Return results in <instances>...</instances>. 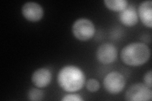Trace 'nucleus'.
I'll return each mask as SVG.
<instances>
[{
	"mask_svg": "<svg viewBox=\"0 0 152 101\" xmlns=\"http://www.w3.org/2000/svg\"><path fill=\"white\" fill-rule=\"evenodd\" d=\"M60 87L69 93L80 90L86 84V76L79 67L66 65L61 68L57 75Z\"/></svg>",
	"mask_w": 152,
	"mask_h": 101,
	"instance_id": "obj_1",
	"label": "nucleus"
},
{
	"mask_svg": "<svg viewBox=\"0 0 152 101\" xmlns=\"http://www.w3.org/2000/svg\"><path fill=\"white\" fill-rule=\"evenodd\" d=\"M150 55V49L145 43L132 42L123 47L121 58L126 65L139 66L148 62Z\"/></svg>",
	"mask_w": 152,
	"mask_h": 101,
	"instance_id": "obj_2",
	"label": "nucleus"
},
{
	"mask_svg": "<svg viewBox=\"0 0 152 101\" xmlns=\"http://www.w3.org/2000/svg\"><path fill=\"white\" fill-rule=\"evenodd\" d=\"M94 23L89 19L80 18L76 20L72 26V32L76 39L86 41L93 37L95 33Z\"/></svg>",
	"mask_w": 152,
	"mask_h": 101,
	"instance_id": "obj_3",
	"label": "nucleus"
},
{
	"mask_svg": "<svg viewBox=\"0 0 152 101\" xmlns=\"http://www.w3.org/2000/svg\"><path fill=\"white\" fill-rule=\"evenodd\" d=\"M126 81L125 76L118 71L109 72L103 79V86L107 92L110 94L116 95L124 89Z\"/></svg>",
	"mask_w": 152,
	"mask_h": 101,
	"instance_id": "obj_4",
	"label": "nucleus"
},
{
	"mask_svg": "<svg viewBox=\"0 0 152 101\" xmlns=\"http://www.w3.org/2000/svg\"><path fill=\"white\" fill-rule=\"evenodd\" d=\"M151 99V89L142 83L132 85L125 94V99L127 101H150Z\"/></svg>",
	"mask_w": 152,
	"mask_h": 101,
	"instance_id": "obj_5",
	"label": "nucleus"
},
{
	"mask_svg": "<svg viewBox=\"0 0 152 101\" xmlns=\"http://www.w3.org/2000/svg\"><path fill=\"white\" fill-rule=\"evenodd\" d=\"M96 55L98 61L102 64H111L117 59V49L112 43H103L98 47Z\"/></svg>",
	"mask_w": 152,
	"mask_h": 101,
	"instance_id": "obj_6",
	"label": "nucleus"
},
{
	"mask_svg": "<svg viewBox=\"0 0 152 101\" xmlns=\"http://www.w3.org/2000/svg\"><path fill=\"white\" fill-rule=\"evenodd\" d=\"M22 14L27 20L37 22L41 20L44 15V9L39 3L27 2L22 7Z\"/></svg>",
	"mask_w": 152,
	"mask_h": 101,
	"instance_id": "obj_7",
	"label": "nucleus"
},
{
	"mask_svg": "<svg viewBox=\"0 0 152 101\" xmlns=\"http://www.w3.org/2000/svg\"><path fill=\"white\" fill-rule=\"evenodd\" d=\"M51 72L46 68H41L35 70L31 76L32 83L39 89L46 87L51 83Z\"/></svg>",
	"mask_w": 152,
	"mask_h": 101,
	"instance_id": "obj_8",
	"label": "nucleus"
},
{
	"mask_svg": "<svg viewBox=\"0 0 152 101\" xmlns=\"http://www.w3.org/2000/svg\"><path fill=\"white\" fill-rule=\"evenodd\" d=\"M119 20L128 27H134L138 22V14L135 7L128 5L124 10L119 13Z\"/></svg>",
	"mask_w": 152,
	"mask_h": 101,
	"instance_id": "obj_9",
	"label": "nucleus"
},
{
	"mask_svg": "<svg viewBox=\"0 0 152 101\" xmlns=\"http://www.w3.org/2000/svg\"><path fill=\"white\" fill-rule=\"evenodd\" d=\"M138 17L143 25L150 28L152 27V1H144L140 3L137 10Z\"/></svg>",
	"mask_w": 152,
	"mask_h": 101,
	"instance_id": "obj_10",
	"label": "nucleus"
},
{
	"mask_svg": "<svg viewBox=\"0 0 152 101\" xmlns=\"http://www.w3.org/2000/svg\"><path fill=\"white\" fill-rule=\"evenodd\" d=\"M104 5L110 10L115 12H121L128 6L127 0H104Z\"/></svg>",
	"mask_w": 152,
	"mask_h": 101,
	"instance_id": "obj_11",
	"label": "nucleus"
},
{
	"mask_svg": "<svg viewBox=\"0 0 152 101\" xmlns=\"http://www.w3.org/2000/svg\"><path fill=\"white\" fill-rule=\"evenodd\" d=\"M44 92L39 88H32L28 92L27 97L31 101H39L44 98Z\"/></svg>",
	"mask_w": 152,
	"mask_h": 101,
	"instance_id": "obj_12",
	"label": "nucleus"
},
{
	"mask_svg": "<svg viewBox=\"0 0 152 101\" xmlns=\"http://www.w3.org/2000/svg\"><path fill=\"white\" fill-rule=\"evenodd\" d=\"M87 90L90 92H96L100 88V84L99 81L95 78H90L86 82Z\"/></svg>",
	"mask_w": 152,
	"mask_h": 101,
	"instance_id": "obj_13",
	"label": "nucleus"
},
{
	"mask_svg": "<svg viewBox=\"0 0 152 101\" xmlns=\"http://www.w3.org/2000/svg\"><path fill=\"white\" fill-rule=\"evenodd\" d=\"M62 101H83L84 99L81 97V95L77 94H69L64 95L61 99Z\"/></svg>",
	"mask_w": 152,
	"mask_h": 101,
	"instance_id": "obj_14",
	"label": "nucleus"
},
{
	"mask_svg": "<svg viewBox=\"0 0 152 101\" xmlns=\"http://www.w3.org/2000/svg\"><path fill=\"white\" fill-rule=\"evenodd\" d=\"M152 71L151 70H149L148 71H147L146 73L144 75V84L148 86V87L151 88L152 87Z\"/></svg>",
	"mask_w": 152,
	"mask_h": 101,
	"instance_id": "obj_15",
	"label": "nucleus"
}]
</instances>
